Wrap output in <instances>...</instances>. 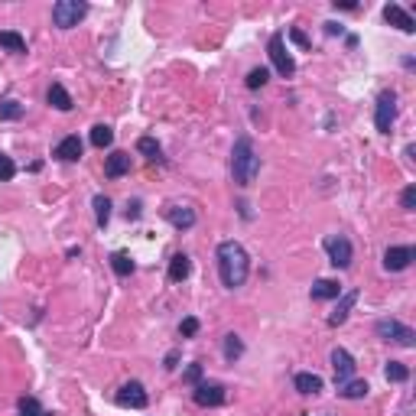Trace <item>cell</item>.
<instances>
[{"mask_svg": "<svg viewBox=\"0 0 416 416\" xmlns=\"http://www.w3.org/2000/svg\"><path fill=\"white\" fill-rule=\"evenodd\" d=\"M218 273H221V283L228 289H238L247 283L251 260H247V251H244L238 241H221L218 244Z\"/></svg>", "mask_w": 416, "mask_h": 416, "instance_id": "cell-1", "label": "cell"}, {"mask_svg": "<svg viewBox=\"0 0 416 416\" xmlns=\"http://www.w3.org/2000/svg\"><path fill=\"white\" fill-rule=\"evenodd\" d=\"M257 173H260V156H257L254 150V140L251 137H238L231 147V176L234 183L241 185V189H247V185L257 179Z\"/></svg>", "mask_w": 416, "mask_h": 416, "instance_id": "cell-2", "label": "cell"}, {"mask_svg": "<svg viewBox=\"0 0 416 416\" xmlns=\"http://www.w3.org/2000/svg\"><path fill=\"white\" fill-rule=\"evenodd\" d=\"M374 332H377V338L391 342V345H400V348H413L416 345V332L410 329V325L397 322V319H381V322L374 325Z\"/></svg>", "mask_w": 416, "mask_h": 416, "instance_id": "cell-3", "label": "cell"}, {"mask_svg": "<svg viewBox=\"0 0 416 416\" xmlns=\"http://www.w3.org/2000/svg\"><path fill=\"white\" fill-rule=\"evenodd\" d=\"M85 13H88V3H81V0H59L56 7H52V23L59 30H72V26H79L85 20Z\"/></svg>", "mask_w": 416, "mask_h": 416, "instance_id": "cell-4", "label": "cell"}, {"mask_svg": "<svg viewBox=\"0 0 416 416\" xmlns=\"http://www.w3.org/2000/svg\"><path fill=\"white\" fill-rule=\"evenodd\" d=\"M393 121H397V92H381L377 94V107H374V127L377 134H391Z\"/></svg>", "mask_w": 416, "mask_h": 416, "instance_id": "cell-5", "label": "cell"}, {"mask_svg": "<svg viewBox=\"0 0 416 416\" xmlns=\"http://www.w3.org/2000/svg\"><path fill=\"white\" fill-rule=\"evenodd\" d=\"M325 254H329V260H332L335 270H348L355 251H351V241H348L345 234H329L325 238Z\"/></svg>", "mask_w": 416, "mask_h": 416, "instance_id": "cell-6", "label": "cell"}, {"mask_svg": "<svg viewBox=\"0 0 416 416\" xmlns=\"http://www.w3.org/2000/svg\"><path fill=\"white\" fill-rule=\"evenodd\" d=\"M267 52H270V62H273V69H277L283 79H289V75L296 72V59L289 56V49L283 46V33H273V36H270V46H267Z\"/></svg>", "mask_w": 416, "mask_h": 416, "instance_id": "cell-7", "label": "cell"}, {"mask_svg": "<svg viewBox=\"0 0 416 416\" xmlns=\"http://www.w3.org/2000/svg\"><path fill=\"white\" fill-rule=\"evenodd\" d=\"M225 387H221L218 381H198L196 391H192V400H196L198 406H221L225 404Z\"/></svg>", "mask_w": 416, "mask_h": 416, "instance_id": "cell-8", "label": "cell"}, {"mask_svg": "<svg viewBox=\"0 0 416 416\" xmlns=\"http://www.w3.org/2000/svg\"><path fill=\"white\" fill-rule=\"evenodd\" d=\"M117 404L130 406V410H143V406L150 404V397H147V391H143L140 381H127L121 391H117Z\"/></svg>", "mask_w": 416, "mask_h": 416, "instance_id": "cell-9", "label": "cell"}, {"mask_svg": "<svg viewBox=\"0 0 416 416\" xmlns=\"http://www.w3.org/2000/svg\"><path fill=\"white\" fill-rule=\"evenodd\" d=\"M416 260V251L413 247H387L384 251V270H393V273H400V270H406V267Z\"/></svg>", "mask_w": 416, "mask_h": 416, "instance_id": "cell-10", "label": "cell"}, {"mask_svg": "<svg viewBox=\"0 0 416 416\" xmlns=\"http://www.w3.org/2000/svg\"><path fill=\"white\" fill-rule=\"evenodd\" d=\"M358 296H361L358 289H348V293H342V296H338L335 312L329 315V325H332V329H338V325H345V322H348V315H351V309H355Z\"/></svg>", "mask_w": 416, "mask_h": 416, "instance_id": "cell-11", "label": "cell"}, {"mask_svg": "<svg viewBox=\"0 0 416 416\" xmlns=\"http://www.w3.org/2000/svg\"><path fill=\"white\" fill-rule=\"evenodd\" d=\"M163 215H166V221L173 225L176 231H189L196 225V211L189 205H169V208H163Z\"/></svg>", "mask_w": 416, "mask_h": 416, "instance_id": "cell-12", "label": "cell"}, {"mask_svg": "<svg viewBox=\"0 0 416 416\" xmlns=\"http://www.w3.org/2000/svg\"><path fill=\"white\" fill-rule=\"evenodd\" d=\"M332 371H335V384H345L355 377V358L348 355L345 348H335L332 351Z\"/></svg>", "mask_w": 416, "mask_h": 416, "instance_id": "cell-13", "label": "cell"}, {"mask_svg": "<svg viewBox=\"0 0 416 416\" xmlns=\"http://www.w3.org/2000/svg\"><path fill=\"white\" fill-rule=\"evenodd\" d=\"M384 20L391 26H397L400 33H416V20L404 10V7H397V3H387V7H384Z\"/></svg>", "mask_w": 416, "mask_h": 416, "instance_id": "cell-14", "label": "cell"}, {"mask_svg": "<svg viewBox=\"0 0 416 416\" xmlns=\"http://www.w3.org/2000/svg\"><path fill=\"white\" fill-rule=\"evenodd\" d=\"M81 150H85V147H81V140L75 137V134H69V137H62L56 143L52 156H56V160H65V163H75L81 156Z\"/></svg>", "mask_w": 416, "mask_h": 416, "instance_id": "cell-15", "label": "cell"}, {"mask_svg": "<svg viewBox=\"0 0 416 416\" xmlns=\"http://www.w3.org/2000/svg\"><path fill=\"white\" fill-rule=\"evenodd\" d=\"M127 173H130V153L114 150L107 156V163H104V176L107 179H121V176H127Z\"/></svg>", "mask_w": 416, "mask_h": 416, "instance_id": "cell-16", "label": "cell"}, {"mask_svg": "<svg viewBox=\"0 0 416 416\" xmlns=\"http://www.w3.org/2000/svg\"><path fill=\"white\" fill-rule=\"evenodd\" d=\"M46 101L56 107V111H72V94L59 85V81H52L49 85V92H46Z\"/></svg>", "mask_w": 416, "mask_h": 416, "instance_id": "cell-17", "label": "cell"}, {"mask_svg": "<svg viewBox=\"0 0 416 416\" xmlns=\"http://www.w3.org/2000/svg\"><path fill=\"white\" fill-rule=\"evenodd\" d=\"M309 293H312V300H338L342 296V287H338L335 280H315Z\"/></svg>", "mask_w": 416, "mask_h": 416, "instance_id": "cell-18", "label": "cell"}, {"mask_svg": "<svg viewBox=\"0 0 416 416\" xmlns=\"http://www.w3.org/2000/svg\"><path fill=\"white\" fill-rule=\"evenodd\" d=\"M296 391L306 393V397H315V393L322 391V377H319V374H309V371H302V374H296Z\"/></svg>", "mask_w": 416, "mask_h": 416, "instance_id": "cell-19", "label": "cell"}, {"mask_svg": "<svg viewBox=\"0 0 416 416\" xmlns=\"http://www.w3.org/2000/svg\"><path fill=\"white\" fill-rule=\"evenodd\" d=\"M189 273H192V260L185 254H173V260H169V280L173 283H183Z\"/></svg>", "mask_w": 416, "mask_h": 416, "instance_id": "cell-20", "label": "cell"}, {"mask_svg": "<svg viewBox=\"0 0 416 416\" xmlns=\"http://www.w3.org/2000/svg\"><path fill=\"white\" fill-rule=\"evenodd\" d=\"M368 381H345L338 384V397H345V400H364L368 397Z\"/></svg>", "mask_w": 416, "mask_h": 416, "instance_id": "cell-21", "label": "cell"}, {"mask_svg": "<svg viewBox=\"0 0 416 416\" xmlns=\"http://www.w3.org/2000/svg\"><path fill=\"white\" fill-rule=\"evenodd\" d=\"M0 49H10V52H26V39L13 30H0Z\"/></svg>", "mask_w": 416, "mask_h": 416, "instance_id": "cell-22", "label": "cell"}, {"mask_svg": "<svg viewBox=\"0 0 416 416\" xmlns=\"http://www.w3.org/2000/svg\"><path fill=\"white\" fill-rule=\"evenodd\" d=\"M384 377H387V381H393V384H404V381H410V368H406L404 361H387Z\"/></svg>", "mask_w": 416, "mask_h": 416, "instance_id": "cell-23", "label": "cell"}, {"mask_svg": "<svg viewBox=\"0 0 416 416\" xmlns=\"http://www.w3.org/2000/svg\"><path fill=\"white\" fill-rule=\"evenodd\" d=\"M94 221H98V228H104L107 221H111V198L107 196H94Z\"/></svg>", "mask_w": 416, "mask_h": 416, "instance_id": "cell-24", "label": "cell"}, {"mask_svg": "<svg viewBox=\"0 0 416 416\" xmlns=\"http://www.w3.org/2000/svg\"><path fill=\"white\" fill-rule=\"evenodd\" d=\"M111 143H114V130L107 127V124H98V127H92V147L104 150V147H111Z\"/></svg>", "mask_w": 416, "mask_h": 416, "instance_id": "cell-25", "label": "cell"}, {"mask_svg": "<svg viewBox=\"0 0 416 416\" xmlns=\"http://www.w3.org/2000/svg\"><path fill=\"white\" fill-rule=\"evenodd\" d=\"M137 150L147 156V160H153V163H163V150H160V143L153 137H140L137 140Z\"/></svg>", "mask_w": 416, "mask_h": 416, "instance_id": "cell-26", "label": "cell"}, {"mask_svg": "<svg viewBox=\"0 0 416 416\" xmlns=\"http://www.w3.org/2000/svg\"><path fill=\"white\" fill-rule=\"evenodd\" d=\"M111 270H114L117 277H130V273H134V260L117 251V254H111Z\"/></svg>", "mask_w": 416, "mask_h": 416, "instance_id": "cell-27", "label": "cell"}, {"mask_svg": "<svg viewBox=\"0 0 416 416\" xmlns=\"http://www.w3.org/2000/svg\"><path fill=\"white\" fill-rule=\"evenodd\" d=\"M241 355H244V342H241V338L234 335V332H231V335H225V358L234 364Z\"/></svg>", "mask_w": 416, "mask_h": 416, "instance_id": "cell-28", "label": "cell"}, {"mask_svg": "<svg viewBox=\"0 0 416 416\" xmlns=\"http://www.w3.org/2000/svg\"><path fill=\"white\" fill-rule=\"evenodd\" d=\"M0 117H3V121H20V117H23V104L13 101V98L0 101Z\"/></svg>", "mask_w": 416, "mask_h": 416, "instance_id": "cell-29", "label": "cell"}, {"mask_svg": "<svg viewBox=\"0 0 416 416\" xmlns=\"http://www.w3.org/2000/svg\"><path fill=\"white\" fill-rule=\"evenodd\" d=\"M267 81H270V72H267L264 65H260V69H251V72H247V88H251V92L264 88Z\"/></svg>", "mask_w": 416, "mask_h": 416, "instance_id": "cell-30", "label": "cell"}, {"mask_svg": "<svg viewBox=\"0 0 416 416\" xmlns=\"http://www.w3.org/2000/svg\"><path fill=\"white\" fill-rule=\"evenodd\" d=\"M20 416H49V413L39 406L36 397H23V400H20Z\"/></svg>", "mask_w": 416, "mask_h": 416, "instance_id": "cell-31", "label": "cell"}, {"mask_svg": "<svg viewBox=\"0 0 416 416\" xmlns=\"http://www.w3.org/2000/svg\"><path fill=\"white\" fill-rule=\"evenodd\" d=\"M13 176H17V163H13L10 156H3V153H0V183H10Z\"/></svg>", "mask_w": 416, "mask_h": 416, "instance_id": "cell-32", "label": "cell"}, {"mask_svg": "<svg viewBox=\"0 0 416 416\" xmlns=\"http://www.w3.org/2000/svg\"><path fill=\"white\" fill-rule=\"evenodd\" d=\"M400 205H404V211H413V208H416V185H406V189H404Z\"/></svg>", "mask_w": 416, "mask_h": 416, "instance_id": "cell-33", "label": "cell"}, {"mask_svg": "<svg viewBox=\"0 0 416 416\" xmlns=\"http://www.w3.org/2000/svg\"><path fill=\"white\" fill-rule=\"evenodd\" d=\"M196 332H198V319H196V315L183 319V325H179V335H183V338H192Z\"/></svg>", "mask_w": 416, "mask_h": 416, "instance_id": "cell-34", "label": "cell"}, {"mask_svg": "<svg viewBox=\"0 0 416 416\" xmlns=\"http://www.w3.org/2000/svg\"><path fill=\"white\" fill-rule=\"evenodd\" d=\"M183 381H185V384H192V387H196V384L202 381V364H189V371H185V374H183Z\"/></svg>", "mask_w": 416, "mask_h": 416, "instance_id": "cell-35", "label": "cell"}, {"mask_svg": "<svg viewBox=\"0 0 416 416\" xmlns=\"http://www.w3.org/2000/svg\"><path fill=\"white\" fill-rule=\"evenodd\" d=\"M289 39H293V43H296V46H309V36L302 33V30H296V26H293V30H289Z\"/></svg>", "mask_w": 416, "mask_h": 416, "instance_id": "cell-36", "label": "cell"}, {"mask_svg": "<svg viewBox=\"0 0 416 416\" xmlns=\"http://www.w3.org/2000/svg\"><path fill=\"white\" fill-rule=\"evenodd\" d=\"M140 218V198H134V202H127V221H137Z\"/></svg>", "mask_w": 416, "mask_h": 416, "instance_id": "cell-37", "label": "cell"}, {"mask_svg": "<svg viewBox=\"0 0 416 416\" xmlns=\"http://www.w3.org/2000/svg\"><path fill=\"white\" fill-rule=\"evenodd\" d=\"M176 361H179V351H169V355H166V371H173Z\"/></svg>", "mask_w": 416, "mask_h": 416, "instance_id": "cell-38", "label": "cell"}, {"mask_svg": "<svg viewBox=\"0 0 416 416\" xmlns=\"http://www.w3.org/2000/svg\"><path fill=\"white\" fill-rule=\"evenodd\" d=\"M355 7H358L355 0H342V3H335V10H355Z\"/></svg>", "mask_w": 416, "mask_h": 416, "instance_id": "cell-39", "label": "cell"}, {"mask_svg": "<svg viewBox=\"0 0 416 416\" xmlns=\"http://www.w3.org/2000/svg\"><path fill=\"white\" fill-rule=\"evenodd\" d=\"M325 33H329V36H342V26H338V23H325Z\"/></svg>", "mask_w": 416, "mask_h": 416, "instance_id": "cell-40", "label": "cell"}]
</instances>
